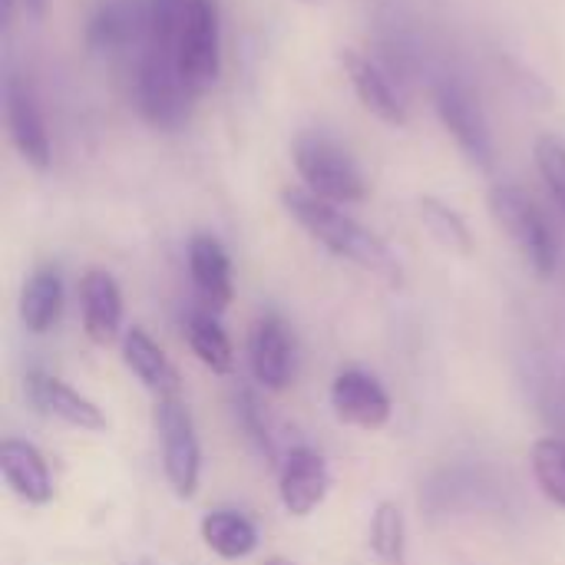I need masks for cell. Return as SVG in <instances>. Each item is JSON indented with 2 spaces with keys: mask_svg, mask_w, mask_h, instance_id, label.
<instances>
[{
  "mask_svg": "<svg viewBox=\"0 0 565 565\" xmlns=\"http://www.w3.org/2000/svg\"><path fill=\"white\" fill-rule=\"evenodd\" d=\"M487 205H490L493 222L510 235V242L520 248L526 265L540 278H550L559 265V242H556V232H553L550 218L543 215V209L523 189L507 185V182L490 189Z\"/></svg>",
  "mask_w": 565,
  "mask_h": 565,
  "instance_id": "4",
  "label": "cell"
},
{
  "mask_svg": "<svg viewBox=\"0 0 565 565\" xmlns=\"http://www.w3.org/2000/svg\"><path fill=\"white\" fill-rule=\"evenodd\" d=\"M63 311V281L60 271L43 265L30 275L20 295V321L30 334H46L60 321Z\"/></svg>",
  "mask_w": 565,
  "mask_h": 565,
  "instance_id": "19",
  "label": "cell"
},
{
  "mask_svg": "<svg viewBox=\"0 0 565 565\" xmlns=\"http://www.w3.org/2000/svg\"><path fill=\"white\" fill-rule=\"evenodd\" d=\"M248 364L265 391H285L291 381V338L281 318L265 315L248 338Z\"/></svg>",
  "mask_w": 565,
  "mask_h": 565,
  "instance_id": "16",
  "label": "cell"
},
{
  "mask_svg": "<svg viewBox=\"0 0 565 565\" xmlns=\"http://www.w3.org/2000/svg\"><path fill=\"white\" fill-rule=\"evenodd\" d=\"M3 116H7L10 142L20 152V159L36 172L50 169L53 146H50L43 109H40L36 93L30 89V83L20 79L17 73H10L7 83H3Z\"/></svg>",
  "mask_w": 565,
  "mask_h": 565,
  "instance_id": "8",
  "label": "cell"
},
{
  "mask_svg": "<svg viewBox=\"0 0 565 565\" xmlns=\"http://www.w3.org/2000/svg\"><path fill=\"white\" fill-rule=\"evenodd\" d=\"M149 40V0H103L86 23V46L93 53H129Z\"/></svg>",
  "mask_w": 565,
  "mask_h": 565,
  "instance_id": "9",
  "label": "cell"
},
{
  "mask_svg": "<svg viewBox=\"0 0 565 565\" xmlns=\"http://www.w3.org/2000/svg\"><path fill=\"white\" fill-rule=\"evenodd\" d=\"M265 565H295V563H288V559H281V556H271V559H265Z\"/></svg>",
  "mask_w": 565,
  "mask_h": 565,
  "instance_id": "28",
  "label": "cell"
},
{
  "mask_svg": "<svg viewBox=\"0 0 565 565\" xmlns=\"http://www.w3.org/2000/svg\"><path fill=\"white\" fill-rule=\"evenodd\" d=\"M122 361L142 381V387L156 394V401L179 397V371L142 328H129L122 334Z\"/></svg>",
  "mask_w": 565,
  "mask_h": 565,
  "instance_id": "18",
  "label": "cell"
},
{
  "mask_svg": "<svg viewBox=\"0 0 565 565\" xmlns=\"http://www.w3.org/2000/svg\"><path fill=\"white\" fill-rule=\"evenodd\" d=\"M235 420H238V427L245 430L248 444L258 450V457H262L268 467H275V463H278V460H275V440H271V434H268L265 411H262L258 397H255L248 387L235 391Z\"/></svg>",
  "mask_w": 565,
  "mask_h": 565,
  "instance_id": "25",
  "label": "cell"
},
{
  "mask_svg": "<svg viewBox=\"0 0 565 565\" xmlns=\"http://www.w3.org/2000/svg\"><path fill=\"white\" fill-rule=\"evenodd\" d=\"M202 543L228 563L248 559L258 550V530L248 516L235 513V510H215L202 520Z\"/></svg>",
  "mask_w": 565,
  "mask_h": 565,
  "instance_id": "20",
  "label": "cell"
},
{
  "mask_svg": "<svg viewBox=\"0 0 565 565\" xmlns=\"http://www.w3.org/2000/svg\"><path fill=\"white\" fill-rule=\"evenodd\" d=\"M367 546L381 565H407V523L397 503H377L367 526Z\"/></svg>",
  "mask_w": 565,
  "mask_h": 565,
  "instance_id": "22",
  "label": "cell"
},
{
  "mask_svg": "<svg viewBox=\"0 0 565 565\" xmlns=\"http://www.w3.org/2000/svg\"><path fill=\"white\" fill-rule=\"evenodd\" d=\"M20 3V10L26 13V20H43L46 17V0H17Z\"/></svg>",
  "mask_w": 565,
  "mask_h": 565,
  "instance_id": "27",
  "label": "cell"
},
{
  "mask_svg": "<svg viewBox=\"0 0 565 565\" xmlns=\"http://www.w3.org/2000/svg\"><path fill=\"white\" fill-rule=\"evenodd\" d=\"M175 63L195 93L212 89L222 73V23L215 0H185L175 40Z\"/></svg>",
  "mask_w": 565,
  "mask_h": 565,
  "instance_id": "5",
  "label": "cell"
},
{
  "mask_svg": "<svg viewBox=\"0 0 565 565\" xmlns=\"http://www.w3.org/2000/svg\"><path fill=\"white\" fill-rule=\"evenodd\" d=\"M338 60H341V70H344V76L351 79V86H354L361 106H364L371 116H377L381 122H387V126H394V129H404L411 116H407V106H404L401 93H397V89L391 86V79L384 76V70H381L374 60H367L364 53L351 50V46H344V50L338 53Z\"/></svg>",
  "mask_w": 565,
  "mask_h": 565,
  "instance_id": "12",
  "label": "cell"
},
{
  "mask_svg": "<svg viewBox=\"0 0 565 565\" xmlns=\"http://www.w3.org/2000/svg\"><path fill=\"white\" fill-rule=\"evenodd\" d=\"M79 315L83 331L96 348H109L122 328V291L109 271H86L79 278Z\"/></svg>",
  "mask_w": 565,
  "mask_h": 565,
  "instance_id": "13",
  "label": "cell"
},
{
  "mask_svg": "<svg viewBox=\"0 0 565 565\" xmlns=\"http://www.w3.org/2000/svg\"><path fill=\"white\" fill-rule=\"evenodd\" d=\"M0 477L17 500L26 507H46L53 500V477L43 454L26 440H3L0 444Z\"/></svg>",
  "mask_w": 565,
  "mask_h": 565,
  "instance_id": "15",
  "label": "cell"
},
{
  "mask_svg": "<svg viewBox=\"0 0 565 565\" xmlns=\"http://www.w3.org/2000/svg\"><path fill=\"white\" fill-rule=\"evenodd\" d=\"M281 205L331 255L358 265L361 271L381 278L391 288H397L404 281V268H401L397 255L387 248V242L377 238L371 228H364L358 218L344 215L334 202H324V199L311 195L308 189H285Z\"/></svg>",
  "mask_w": 565,
  "mask_h": 565,
  "instance_id": "1",
  "label": "cell"
},
{
  "mask_svg": "<svg viewBox=\"0 0 565 565\" xmlns=\"http://www.w3.org/2000/svg\"><path fill=\"white\" fill-rule=\"evenodd\" d=\"M434 106H437L444 129L454 136V142L467 156V162L490 172L493 169V136H490V122H487L480 103L473 99V93L454 79H444L434 89Z\"/></svg>",
  "mask_w": 565,
  "mask_h": 565,
  "instance_id": "7",
  "label": "cell"
},
{
  "mask_svg": "<svg viewBox=\"0 0 565 565\" xmlns=\"http://www.w3.org/2000/svg\"><path fill=\"white\" fill-rule=\"evenodd\" d=\"M533 156H536V169H540L543 182L550 185L553 199L565 212V146L556 136H540Z\"/></svg>",
  "mask_w": 565,
  "mask_h": 565,
  "instance_id": "26",
  "label": "cell"
},
{
  "mask_svg": "<svg viewBox=\"0 0 565 565\" xmlns=\"http://www.w3.org/2000/svg\"><path fill=\"white\" fill-rule=\"evenodd\" d=\"M26 394H30V401H33L43 414H50V417H56V420L76 427V430H93V434L106 430L103 411H99L89 397H83L79 391H73L66 381H60V377H53V374L33 371V374L26 377Z\"/></svg>",
  "mask_w": 565,
  "mask_h": 565,
  "instance_id": "14",
  "label": "cell"
},
{
  "mask_svg": "<svg viewBox=\"0 0 565 565\" xmlns=\"http://www.w3.org/2000/svg\"><path fill=\"white\" fill-rule=\"evenodd\" d=\"M291 159H295V169H298L305 189L324 202L351 205L367 195L364 172L358 169L351 152L324 132H301L295 139Z\"/></svg>",
  "mask_w": 565,
  "mask_h": 565,
  "instance_id": "3",
  "label": "cell"
},
{
  "mask_svg": "<svg viewBox=\"0 0 565 565\" xmlns=\"http://www.w3.org/2000/svg\"><path fill=\"white\" fill-rule=\"evenodd\" d=\"M328 493H331V473L324 457L311 447H295L281 460V473H278V497L288 516L298 520L311 516L328 500Z\"/></svg>",
  "mask_w": 565,
  "mask_h": 565,
  "instance_id": "11",
  "label": "cell"
},
{
  "mask_svg": "<svg viewBox=\"0 0 565 565\" xmlns=\"http://www.w3.org/2000/svg\"><path fill=\"white\" fill-rule=\"evenodd\" d=\"M185 331V341L192 348V354L212 371V374H232L235 367V351H232V341L225 334V328L218 324L215 311H192L182 324Z\"/></svg>",
  "mask_w": 565,
  "mask_h": 565,
  "instance_id": "21",
  "label": "cell"
},
{
  "mask_svg": "<svg viewBox=\"0 0 565 565\" xmlns=\"http://www.w3.org/2000/svg\"><path fill=\"white\" fill-rule=\"evenodd\" d=\"M132 96L139 116L162 132H175L192 116L195 89L179 73L175 53L159 46H142L136 53V73H132Z\"/></svg>",
  "mask_w": 565,
  "mask_h": 565,
  "instance_id": "2",
  "label": "cell"
},
{
  "mask_svg": "<svg viewBox=\"0 0 565 565\" xmlns=\"http://www.w3.org/2000/svg\"><path fill=\"white\" fill-rule=\"evenodd\" d=\"M189 275H192V285L202 298V305L209 311H225L235 288H232V262H228V252L222 248L218 238L212 235H195L189 242Z\"/></svg>",
  "mask_w": 565,
  "mask_h": 565,
  "instance_id": "17",
  "label": "cell"
},
{
  "mask_svg": "<svg viewBox=\"0 0 565 565\" xmlns=\"http://www.w3.org/2000/svg\"><path fill=\"white\" fill-rule=\"evenodd\" d=\"M530 467L543 497L565 510V440L559 437L536 440L530 450Z\"/></svg>",
  "mask_w": 565,
  "mask_h": 565,
  "instance_id": "24",
  "label": "cell"
},
{
  "mask_svg": "<svg viewBox=\"0 0 565 565\" xmlns=\"http://www.w3.org/2000/svg\"><path fill=\"white\" fill-rule=\"evenodd\" d=\"M417 212H420L427 232H430L444 248H450V252H457V255H470V252H473L470 225L463 222V215H460L454 205L440 202L437 195H424V199L417 202Z\"/></svg>",
  "mask_w": 565,
  "mask_h": 565,
  "instance_id": "23",
  "label": "cell"
},
{
  "mask_svg": "<svg viewBox=\"0 0 565 565\" xmlns=\"http://www.w3.org/2000/svg\"><path fill=\"white\" fill-rule=\"evenodd\" d=\"M156 430L162 440V470L179 500H192L199 493L202 477V447L195 437V424L182 397L156 401Z\"/></svg>",
  "mask_w": 565,
  "mask_h": 565,
  "instance_id": "6",
  "label": "cell"
},
{
  "mask_svg": "<svg viewBox=\"0 0 565 565\" xmlns=\"http://www.w3.org/2000/svg\"><path fill=\"white\" fill-rule=\"evenodd\" d=\"M331 407L334 417L358 430H381L391 420V397L381 381L367 371H341L331 384Z\"/></svg>",
  "mask_w": 565,
  "mask_h": 565,
  "instance_id": "10",
  "label": "cell"
}]
</instances>
